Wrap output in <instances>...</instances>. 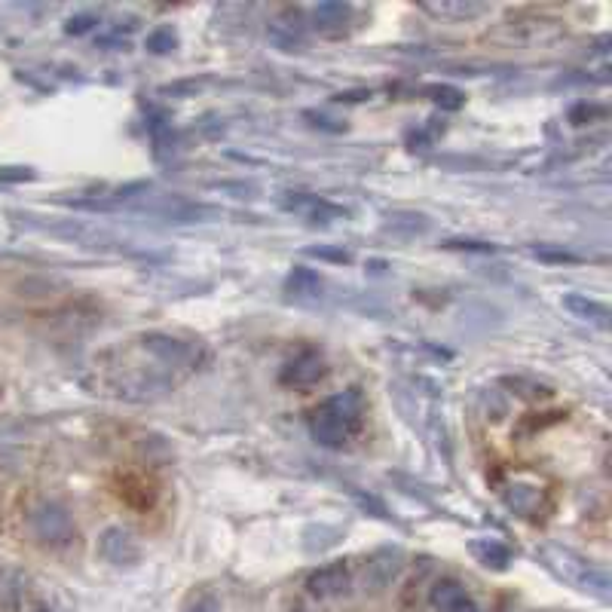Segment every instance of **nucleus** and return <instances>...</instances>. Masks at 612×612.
Instances as JSON below:
<instances>
[{
	"label": "nucleus",
	"instance_id": "nucleus-1",
	"mask_svg": "<svg viewBox=\"0 0 612 612\" xmlns=\"http://www.w3.org/2000/svg\"><path fill=\"white\" fill-rule=\"evenodd\" d=\"M359 426H362V401L355 392H343V395L322 401L310 420L313 438L328 450L346 447L352 435L359 432Z\"/></svg>",
	"mask_w": 612,
	"mask_h": 612
},
{
	"label": "nucleus",
	"instance_id": "nucleus-2",
	"mask_svg": "<svg viewBox=\"0 0 612 612\" xmlns=\"http://www.w3.org/2000/svg\"><path fill=\"white\" fill-rule=\"evenodd\" d=\"M31 533L46 548H68L77 539L74 518L62 502H40L31 512Z\"/></svg>",
	"mask_w": 612,
	"mask_h": 612
},
{
	"label": "nucleus",
	"instance_id": "nucleus-3",
	"mask_svg": "<svg viewBox=\"0 0 612 612\" xmlns=\"http://www.w3.org/2000/svg\"><path fill=\"white\" fill-rule=\"evenodd\" d=\"M349 585H352L349 567L343 564V560H334V564H325V567L310 573V579H306V594L316 597V600H331V597L346 594Z\"/></svg>",
	"mask_w": 612,
	"mask_h": 612
},
{
	"label": "nucleus",
	"instance_id": "nucleus-4",
	"mask_svg": "<svg viewBox=\"0 0 612 612\" xmlns=\"http://www.w3.org/2000/svg\"><path fill=\"white\" fill-rule=\"evenodd\" d=\"M322 377H325V359H322L316 349L297 352L294 359L282 368V374H279V380H282L285 386H294V389L316 386Z\"/></svg>",
	"mask_w": 612,
	"mask_h": 612
},
{
	"label": "nucleus",
	"instance_id": "nucleus-5",
	"mask_svg": "<svg viewBox=\"0 0 612 612\" xmlns=\"http://www.w3.org/2000/svg\"><path fill=\"white\" fill-rule=\"evenodd\" d=\"M98 551H101V557L111 560V564H117V567L135 564L138 554H141L138 545H135V539H132V533L123 530V527H108L105 533H101Z\"/></svg>",
	"mask_w": 612,
	"mask_h": 612
},
{
	"label": "nucleus",
	"instance_id": "nucleus-6",
	"mask_svg": "<svg viewBox=\"0 0 612 612\" xmlns=\"http://www.w3.org/2000/svg\"><path fill=\"white\" fill-rule=\"evenodd\" d=\"M144 349H150L160 362H166L172 368L193 362V346L178 340V337H169V334H147L144 337Z\"/></svg>",
	"mask_w": 612,
	"mask_h": 612
},
{
	"label": "nucleus",
	"instance_id": "nucleus-7",
	"mask_svg": "<svg viewBox=\"0 0 612 612\" xmlns=\"http://www.w3.org/2000/svg\"><path fill=\"white\" fill-rule=\"evenodd\" d=\"M466 600H472L469 591H466V585L459 582V579H453V576L438 579V582L432 585V591H429V603H432V609H438V612H453V609L463 606Z\"/></svg>",
	"mask_w": 612,
	"mask_h": 612
},
{
	"label": "nucleus",
	"instance_id": "nucleus-8",
	"mask_svg": "<svg viewBox=\"0 0 612 612\" xmlns=\"http://www.w3.org/2000/svg\"><path fill=\"white\" fill-rule=\"evenodd\" d=\"M472 554L478 557V564H484L487 570H496V573L508 570V564H512V551H508V548H505L502 542H496V539L475 542V545H472Z\"/></svg>",
	"mask_w": 612,
	"mask_h": 612
},
{
	"label": "nucleus",
	"instance_id": "nucleus-9",
	"mask_svg": "<svg viewBox=\"0 0 612 612\" xmlns=\"http://www.w3.org/2000/svg\"><path fill=\"white\" fill-rule=\"evenodd\" d=\"M398 570H401V557H398V551H395V554H392V551L377 554V557L371 560V567H368L371 585H374L377 591H383V588L398 576Z\"/></svg>",
	"mask_w": 612,
	"mask_h": 612
},
{
	"label": "nucleus",
	"instance_id": "nucleus-10",
	"mask_svg": "<svg viewBox=\"0 0 612 612\" xmlns=\"http://www.w3.org/2000/svg\"><path fill=\"white\" fill-rule=\"evenodd\" d=\"M313 22H316V28L319 31H325V34H337V31H343L346 28V22H349V7L346 4H319L316 10H313Z\"/></svg>",
	"mask_w": 612,
	"mask_h": 612
},
{
	"label": "nucleus",
	"instance_id": "nucleus-11",
	"mask_svg": "<svg viewBox=\"0 0 612 612\" xmlns=\"http://www.w3.org/2000/svg\"><path fill=\"white\" fill-rule=\"evenodd\" d=\"M273 40L282 46V49H291L294 43H300V37H303V16L300 13H282L279 19H276V25H273Z\"/></svg>",
	"mask_w": 612,
	"mask_h": 612
},
{
	"label": "nucleus",
	"instance_id": "nucleus-12",
	"mask_svg": "<svg viewBox=\"0 0 612 612\" xmlns=\"http://www.w3.org/2000/svg\"><path fill=\"white\" fill-rule=\"evenodd\" d=\"M564 306H567L570 313H576L579 319H588V322H597V325H606V319H609V310H606L603 303H597L591 297H582V294L564 297Z\"/></svg>",
	"mask_w": 612,
	"mask_h": 612
},
{
	"label": "nucleus",
	"instance_id": "nucleus-13",
	"mask_svg": "<svg viewBox=\"0 0 612 612\" xmlns=\"http://www.w3.org/2000/svg\"><path fill=\"white\" fill-rule=\"evenodd\" d=\"M22 606V585L13 573L0 570V612H19Z\"/></svg>",
	"mask_w": 612,
	"mask_h": 612
},
{
	"label": "nucleus",
	"instance_id": "nucleus-14",
	"mask_svg": "<svg viewBox=\"0 0 612 612\" xmlns=\"http://www.w3.org/2000/svg\"><path fill=\"white\" fill-rule=\"evenodd\" d=\"M175 46H178V37H175L172 28H157V31L147 37V49H150V53H157V56L172 53Z\"/></svg>",
	"mask_w": 612,
	"mask_h": 612
},
{
	"label": "nucleus",
	"instance_id": "nucleus-15",
	"mask_svg": "<svg viewBox=\"0 0 612 612\" xmlns=\"http://www.w3.org/2000/svg\"><path fill=\"white\" fill-rule=\"evenodd\" d=\"M429 95H432L435 105H441V108H447V111L463 108V101H466V95L459 92L456 86H435V89H429Z\"/></svg>",
	"mask_w": 612,
	"mask_h": 612
},
{
	"label": "nucleus",
	"instance_id": "nucleus-16",
	"mask_svg": "<svg viewBox=\"0 0 612 612\" xmlns=\"http://www.w3.org/2000/svg\"><path fill=\"white\" fill-rule=\"evenodd\" d=\"M319 276L316 273H310V270H303V267H297L294 273H291V279H288V288H294V291H303V288H310V291H319Z\"/></svg>",
	"mask_w": 612,
	"mask_h": 612
},
{
	"label": "nucleus",
	"instance_id": "nucleus-17",
	"mask_svg": "<svg viewBox=\"0 0 612 612\" xmlns=\"http://www.w3.org/2000/svg\"><path fill=\"white\" fill-rule=\"evenodd\" d=\"M184 612H221V603H218L215 594H202V597H196Z\"/></svg>",
	"mask_w": 612,
	"mask_h": 612
},
{
	"label": "nucleus",
	"instance_id": "nucleus-18",
	"mask_svg": "<svg viewBox=\"0 0 612 612\" xmlns=\"http://www.w3.org/2000/svg\"><path fill=\"white\" fill-rule=\"evenodd\" d=\"M95 25V19L92 16H74V19H68V34H86L89 28Z\"/></svg>",
	"mask_w": 612,
	"mask_h": 612
},
{
	"label": "nucleus",
	"instance_id": "nucleus-19",
	"mask_svg": "<svg viewBox=\"0 0 612 612\" xmlns=\"http://www.w3.org/2000/svg\"><path fill=\"white\" fill-rule=\"evenodd\" d=\"M453 612H481V609H478V606H475L472 600H466L463 606H459V609H453Z\"/></svg>",
	"mask_w": 612,
	"mask_h": 612
},
{
	"label": "nucleus",
	"instance_id": "nucleus-20",
	"mask_svg": "<svg viewBox=\"0 0 612 612\" xmlns=\"http://www.w3.org/2000/svg\"><path fill=\"white\" fill-rule=\"evenodd\" d=\"M31 612H59V609H56V606H49V603H37Z\"/></svg>",
	"mask_w": 612,
	"mask_h": 612
},
{
	"label": "nucleus",
	"instance_id": "nucleus-21",
	"mask_svg": "<svg viewBox=\"0 0 612 612\" xmlns=\"http://www.w3.org/2000/svg\"><path fill=\"white\" fill-rule=\"evenodd\" d=\"M291 612H306V609H291Z\"/></svg>",
	"mask_w": 612,
	"mask_h": 612
}]
</instances>
